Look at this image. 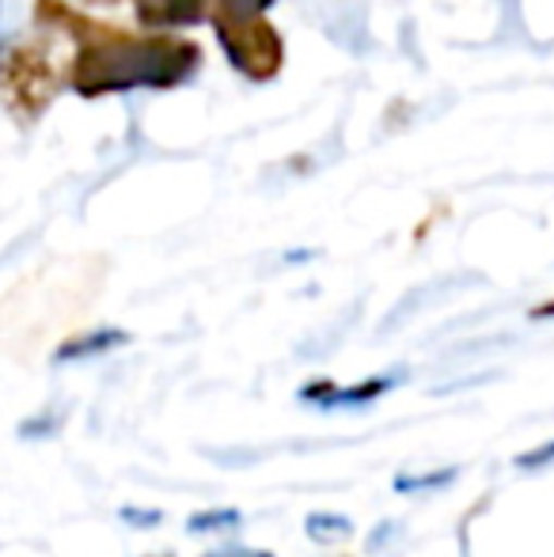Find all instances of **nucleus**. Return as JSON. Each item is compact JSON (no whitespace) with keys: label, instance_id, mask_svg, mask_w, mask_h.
Instances as JSON below:
<instances>
[{"label":"nucleus","instance_id":"1","mask_svg":"<svg viewBox=\"0 0 554 557\" xmlns=\"http://www.w3.org/2000/svg\"><path fill=\"white\" fill-rule=\"evenodd\" d=\"M35 23L46 30H61L76 42L69 84L84 99L130 88H178L201 65V50L190 38L160 35V30L134 35L76 12L65 0H35Z\"/></svg>","mask_w":554,"mask_h":557},{"label":"nucleus","instance_id":"2","mask_svg":"<svg viewBox=\"0 0 554 557\" xmlns=\"http://www.w3.org/2000/svg\"><path fill=\"white\" fill-rule=\"evenodd\" d=\"M58 88L61 81L46 42L15 38V42L0 46V107L15 122H35L38 114H46Z\"/></svg>","mask_w":554,"mask_h":557},{"label":"nucleus","instance_id":"3","mask_svg":"<svg viewBox=\"0 0 554 557\" xmlns=\"http://www.w3.org/2000/svg\"><path fill=\"white\" fill-rule=\"evenodd\" d=\"M213 30L229 53L232 69L244 73L247 81L267 84L274 81L285 65V42L274 30V23L262 20V12L251 8H224L213 15Z\"/></svg>","mask_w":554,"mask_h":557},{"label":"nucleus","instance_id":"4","mask_svg":"<svg viewBox=\"0 0 554 557\" xmlns=\"http://www.w3.org/2000/svg\"><path fill=\"white\" fill-rule=\"evenodd\" d=\"M274 0H134L137 23L145 30H168V27H194L201 20H213L224 8H251L267 12Z\"/></svg>","mask_w":554,"mask_h":557},{"label":"nucleus","instance_id":"5","mask_svg":"<svg viewBox=\"0 0 554 557\" xmlns=\"http://www.w3.org/2000/svg\"><path fill=\"white\" fill-rule=\"evenodd\" d=\"M395 387V380H365L357 387H334V383H311L304 387V398H316L319 406H365V403H377L380 395Z\"/></svg>","mask_w":554,"mask_h":557},{"label":"nucleus","instance_id":"6","mask_svg":"<svg viewBox=\"0 0 554 557\" xmlns=\"http://www.w3.org/2000/svg\"><path fill=\"white\" fill-rule=\"evenodd\" d=\"M126 342V334L122 331H96V334H84V337H73V342L58 345V352L53 357L58 360H81V357H96V352H107L114 349V345Z\"/></svg>","mask_w":554,"mask_h":557},{"label":"nucleus","instance_id":"7","mask_svg":"<svg viewBox=\"0 0 554 557\" xmlns=\"http://www.w3.org/2000/svg\"><path fill=\"white\" fill-rule=\"evenodd\" d=\"M308 535L311 539H342V535H349V520H342V516H311Z\"/></svg>","mask_w":554,"mask_h":557},{"label":"nucleus","instance_id":"8","mask_svg":"<svg viewBox=\"0 0 554 557\" xmlns=\"http://www.w3.org/2000/svg\"><path fill=\"white\" fill-rule=\"evenodd\" d=\"M232 523H239V512L236 508H229V512H201L190 520V531H213V528H232Z\"/></svg>","mask_w":554,"mask_h":557},{"label":"nucleus","instance_id":"9","mask_svg":"<svg viewBox=\"0 0 554 557\" xmlns=\"http://www.w3.org/2000/svg\"><path fill=\"white\" fill-rule=\"evenodd\" d=\"M543 462H554V441H547L540 451H528L520 455V467H543Z\"/></svg>","mask_w":554,"mask_h":557},{"label":"nucleus","instance_id":"10","mask_svg":"<svg viewBox=\"0 0 554 557\" xmlns=\"http://www.w3.org/2000/svg\"><path fill=\"white\" fill-rule=\"evenodd\" d=\"M452 478V470L448 474H426V478H403L399 482V490H418V485H441V482H448Z\"/></svg>","mask_w":554,"mask_h":557},{"label":"nucleus","instance_id":"11","mask_svg":"<svg viewBox=\"0 0 554 557\" xmlns=\"http://www.w3.org/2000/svg\"><path fill=\"white\" fill-rule=\"evenodd\" d=\"M206 557H274V554H267V550H239V546H232V550H213V554H206Z\"/></svg>","mask_w":554,"mask_h":557},{"label":"nucleus","instance_id":"12","mask_svg":"<svg viewBox=\"0 0 554 557\" xmlns=\"http://www.w3.org/2000/svg\"><path fill=\"white\" fill-rule=\"evenodd\" d=\"M554 315V300L551 304H540V308H535V319H551Z\"/></svg>","mask_w":554,"mask_h":557},{"label":"nucleus","instance_id":"13","mask_svg":"<svg viewBox=\"0 0 554 557\" xmlns=\"http://www.w3.org/2000/svg\"><path fill=\"white\" fill-rule=\"evenodd\" d=\"M84 4H119V0H84Z\"/></svg>","mask_w":554,"mask_h":557},{"label":"nucleus","instance_id":"14","mask_svg":"<svg viewBox=\"0 0 554 557\" xmlns=\"http://www.w3.org/2000/svg\"><path fill=\"white\" fill-rule=\"evenodd\" d=\"M156 557H160V554H156Z\"/></svg>","mask_w":554,"mask_h":557}]
</instances>
